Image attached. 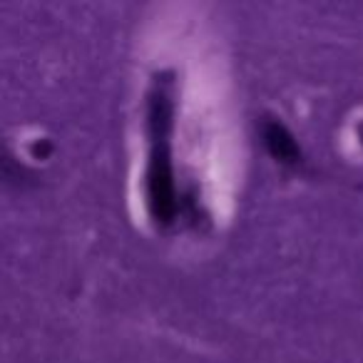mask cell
<instances>
[{"label": "cell", "mask_w": 363, "mask_h": 363, "mask_svg": "<svg viewBox=\"0 0 363 363\" xmlns=\"http://www.w3.org/2000/svg\"><path fill=\"white\" fill-rule=\"evenodd\" d=\"M269 142H272L274 152H277L279 157H294V152H296L291 145V140L284 135L281 127H272V132H269Z\"/></svg>", "instance_id": "1"}]
</instances>
